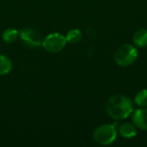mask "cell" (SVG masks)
I'll use <instances>...</instances> for the list:
<instances>
[{
    "label": "cell",
    "mask_w": 147,
    "mask_h": 147,
    "mask_svg": "<svg viewBox=\"0 0 147 147\" xmlns=\"http://www.w3.org/2000/svg\"><path fill=\"white\" fill-rule=\"evenodd\" d=\"M119 132H120V134L122 137L127 138V139L133 138L137 134V130H136L135 127L133 124L128 123V122L122 123L120 126Z\"/></svg>",
    "instance_id": "cell-8"
},
{
    "label": "cell",
    "mask_w": 147,
    "mask_h": 147,
    "mask_svg": "<svg viewBox=\"0 0 147 147\" xmlns=\"http://www.w3.org/2000/svg\"><path fill=\"white\" fill-rule=\"evenodd\" d=\"M12 69V63L10 59L3 55L0 54V75H5L9 73Z\"/></svg>",
    "instance_id": "cell-9"
},
{
    "label": "cell",
    "mask_w": 147,
    "mask_h": 147,
    "mask_svg": "<svg viewBox=\"0 0 147 147\" xmlns=\"http://www.w3.org/2000/svg\"><path fill=\"white\" fill-rule=\"evenodd\" d=\"M66 42L67 41L65 36L60 34L54 33L49 34L42 41V46L44 49L48 53H55L61 51L65 47Z\"/></svg>",
    "instance_id": "cell-4"
},
{
    "label": "cell",
    "mask_w": 147,
    "mask_h": 147,
    "mask_svg": "<svg viewBox=\"0 0 147 147\" xmlns=\"http://www.w3.org/2000/svg\"><path fill=\"white\" fill-rule=\"evenodd\" d=\"M135 103L141 107V108H146L147 107V89L141 90L139 91L135 96Z\"/></svg>",
    "instance_id": "cell-11"
},
{
    "label": "cell",
    "mask_w": 147,
    "mask_h": 147,
    "mask_svg": "<svg viewBox=\"0 0 147 147\" xmlns=\"http://www.w3.org/2000/svg\"><path fill=\"white\" fill-rule=\"evenodd\" d=\"M18 34L19 33L16 29H14V28L6 29L3 34V40L5 43L10 44L16 40V38L18 37Z\"/></svg>",
    "instance_id": "cell-10"
},
{
    "label": "cell",
    "mask_w": 147,
    "mask_h": 147,
    "mask_svg": "<svg viewBox=\"0 0 147 147\" xmlns=\"http://www.w3.org/2000/svg\"><path fill=\"white\" fill-rule=\"evenodd\" d=\"M134 43L140 47H145L147 46V29L140 28L137 30L133 37Z\"/></svg>",
    "instance_id": "cell-7"
},
{
    "label": "cell",
    "mask_w": 147,
    "mask_h": 147,
    "mask_svg": "<svg viewBox=\"0 0 147 147\" xmlns=\"http://www.w3.org/2000/svg\"><path fill=\"white\" fill-rule=\"evenodd\" d=\"M138 58V50L130 44H123L115 53V60L120 66L131 65Z\"/></svg>",
    "instance_id": "cell-2"
},
{
    "label": "cell",
    "mask_w": 147,
    "mask_h": 147,
    "mask_svg": "<svg viewBox=\"0 0 147 147\" xmlns=\"http://www.w3.org/2000/svg\"><path fill=\"white\" fill-rule=\"evenodd\" d=\"M106 111L115 120L127 118L134 111V103L126 96L117 95L109 99L106 103Z\"/></svg>",
    "instance_id": "cell-1"
},
{
    "label": "cell",
    "mask_w": 147,
    "mask_h": 147,
    "mask_svg": "<svg viewBox=\"0 0 147 147\" xmlns=\"http://www.w3.org/2000/svg\"><path fill=\"white\" fill-rule=\"evenodd\" d=\"M133 121L138 128L147 131V109L141 108L135 110L133 115Z\"/></svg>",
    "instance_id": "cell-6"
},
{
    "label": "cell",
    "mask_w": 147,
    "mask_h": 147,
    "mask_svg": "<svg viewBox=\"0 0 147 147\" xmlns=\"http://www.w3.org/2000/svg\"><path fill=\"white\" fill-rule=\"evenodd\" d=\"M21 40L30 47H39L42 45L40 35L38 32L31 28H25L20 32Z\"/></svg>",
    "instance_id": "cell-5"
},
{
    "label": "cell",
    "mask_w": 147,
    "mask_h": 147,
    "mask_svg": "<svg viewBox=\"0 0 147 147\" xmlns=\"http://www.w3.org/2000/svg\"><path fill=\"white\" fill-rule=\"evenodd\" d=\"M65 39H66V41H68L69 43H71V44L78 43L82 39V33L78 29H72L67 34Z\"/></svg>",
    "instance_id": "cell-12"
},
{
    "label": "cell",
    "mask_w": 147,
    "mask_h": 147,
    "mask_svg": "<svg viewBox=\"0 0 147 147\" xmlns=\"http://www.w3.org/2000/svg\"><path fill=\"white\" fill-rule=\"evenodd\" d=\"M117 136V130L113 124H104L98 127L93 134L94 140L100 145L108 146L112 144Z\"/></svg>",
    "instance_id": "cell-3"
}]
</instances>
